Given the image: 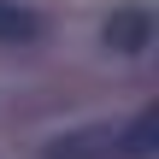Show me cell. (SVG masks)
Returning a JSON list of instances; mask_svg holds the SVG:
<instances>
[{"label":"cell","instance_id":"obj_1","mask_svg":"<svg viewBox=\"0 0 159 159\" xmlns=\"http://www.w3.org/2000/svg\"><path fill=\"white\" fill-rule=\"evenodd\" d=\"M100 35H106L112 53H142V47L153 41V12H148V6H118Z\"/></svg>","mask_w":159,"mask_h":159},{"label":"cell","instance_id":"obj_2","mask_svg":"<svg viewBox=\"0 0 159 159\" xmlns=\"http://www.w3.org/2000/svg\"><path fill=\"white\" fill-rule=\"evenodd\" d=\"M41 159H118V136L112 130H71V136H53Z\"/></svg>","mask_w":159,"mask_h":159},{"label":"cell","instance_id":"obj_3","mask_svg":"<svg viewBox=\"0 0 159 159\" xmlns=\"http://www.w3.org/2000/svg\"><path fill=\"white\" fill-rule=\"evenodd\" d=\"M159 153V106L136 112V124L118 136V159H153Z\"/></svg>","mask_w":159,"mask_h":159},{"label":"cell","instance_id":"obj_4","mask_svg":"<svg viewBox=\"0 0 159 159\" xmlns=\"http://www.w3.org/2000/svg\"><path fill=\"white\" fill-rule=\"evenodd\" d=\"M35 35H41V18L30 6H18V0H0V41L6 47H30Z\"/></svg>","mask_w":159,"mask_h":159}]
</instances>
